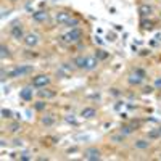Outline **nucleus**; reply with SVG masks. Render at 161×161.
<instances>
[{
  "mask_svg": "<svg viewBox=\"0 0 161 161\" xmlns=\"http://www.w3.org/2000/svg\"><path fill=\"white\" fill-rule=\"evenodd\" d=\"M8 13H10V11H8V10H3V11H2V18H5V16H8Z\"/></svg>",
  "mask_w": 161,
  "mask_h": 161,
  "instance_id": "2f4dec72",
  "label": "nucleus"
},
{
  "mask_svg": "<svg viewBox=\"0 0 161 161\" xmlns=\"http://www.w3.org/2000/svg\"><path fill=\"white\" fill-rule=\"evenodd\" d=\"M80 116H84V118H87V119H90V118L95 116V110H93V108H84L82 113H80Z\"/></svg>",
  "mask_w": 161,
  "mask_h": 161,
  "instance_id": "ddd939ff",
  "label": "nucleus"
},
{
  "mask_svg": "<svg viewBox=\"0 0 161 161\" xmlns=\"http://www.w3.org/2000/svg\"><path fill=\"white\" fill-rule=\"evenodd\" d=\"M44 108H45V103H44V102H37V103H36V110H37V111H42Z\"/></svg>",
  "mask_w": 161,
  "mask_h": 161,
  "instance_id": "5701e85b",
  "label": "nucleus"
},
{
  "mask_svg": "<svg viewBox=\"0 0 161 161\" xmlns=\"http://www.w3.org/2000/svg\"><path fill=\"white\" fill-rule=\"evenodd\" d=\"M148 135L151 137V139H155V137H158V135H161V134H159V131H151Z\"/></svg>",
  "mask_w": 161,
  "mask_h": 161,
  "instance_id": "393cba45",
  "label": "nucleus"
},
{
  "mask_svg": "<svg viewBox=\"0 0 161 161\" xmlns=\"http://www.w3.org/2000/svg\"><path fill=\"white\" fill-rule=\"evenodd\" d=\"M53 118H52V116H44V118H42V124H45V126H52V124H53Z\"/></svg>",
  "mask_w": 161,
  "mask_h": 161,
  "instance_id": "a211bd4d",
  "label": "nucleus"
},
{
  "mask_svg": "<svg viewBox=\"0 0 161 161\" xmlns=\"http://www.w3.org/2000/svg\"><path fill=\"white\" fill-rule=\"evenodd\" d=\"M39 97L40 98H53L55 92H52V90H39Z\"/></svg>",
  "mask_w": 161,
  "mask_h": 161,
  "instance_id": "2eb2a0df",
  "label": "nucleus"
},
{
  "mask_svg": "<svg viewBox=\"0 0 161 161\" xmlns=\"http://www.w3.org/2000/svg\"><path fill=\"white\" fill-rule=\"evenodd\" d=\"M11 116H13V113L10 110H7V108H3V110H2V118L8 119V118H11Z\"/></svg>",
  "mask_w": 161,
  "mask_h": 161,
  "instance_id": "6ab92c4d",
  "label": "nucleus"
},
{
  "mask_svg": "<svg viewBox=\"0 0 161 161\" xmlns=\"http://www.w3.org/2000/svg\"><path fill=\"white\" fill-rule=\"evenodd\" d=\"M74 65L77 66V68L84 69V65H86V56H77V58L74 60Z\"/></svg>",
  "mask_w": 161,
  "mask_h": 161,
  "instance_id": "dca6fc26",
  "label": "nucleus"
},
{
  "mask_svg": "<svg viewBox=\"0 0 161 161\" xmlns=\"http://www.w3.org/2000/svg\"><path fill=\"white\" fill-rule=\"evenodd\" d=\"M158 131H159V134H161V127H159V129H158Z\"/></svg>",
  "mask_w": 161,
  "mask_h": 161,
  "instance_id": "72a5a7b5",
  "label": "nucleus"
},
{
  "mask_svg": "<svg viewBox=\"0 0 161 161\" xmlns=\"http://www.w3.org/2000/svg\"><path fill=\"white\" fill-rule=\"evenodd\" d=\"M10 129H11L13 132H16L18 129H20V124H18V122H15V124H11V127H10Z\"/></svg>",
  "mask_w": 161,
  "mask_h": 161,
  "instance_id": "bb28decb",
  "label": "nucleus"
},
{
  "mask_svg": "<svg viewBox=\"0 0 161 161\" xmlns=\"http://www.w3.org/2000/svg\"><path fill=\"white\" fill-rule=\"evenodd\" d=\"M151 26H153V23L151 21H142V27H144V29H151Z\"/></svg>",
  "mask_w": 161,
  "mask_h": 161,
  "instance_id": "4be33fe9",
  "label": "nucleus"
},
{
  "mask_svg": "<svg viewBox=\"0 0 161 161\" xmlns=\"http://www.w3.org/2000/svg\"><path fill=\"white\" fill-rule=\"evenodd\" d=\"M135 74H137V76H140L142 79L145 77V71H144V69H140V68H139V69H135Z\"/></svg>",
  "mask_w": 161,
  "mask_h": 161,
  "instance_id": "b1692460",
  "label": "nucleus"
},
{
  "mask_svg": "<svg viewBox=\"0 0 161 161\" xmlns=\"http://www.w3.org/2000/svg\"><path fill=\"white\" fill-rule=\"evenodd\" d=\"M151 11H153V8H151L150 5H147V3L139 7V13L142 16H148V15H151Z\"/></svg>",
  "mask_w": 161,
  "mask_h": 161,
  "instance_id": "9b49d317",
  "label": "nucleus"
},
{
  "mask_svg": "<svg viewBox=\"0 0 161 161\" xmlns=\"http://www.w3.org/2000/svg\"><path fill=\"white\" fill-rule=\"evenodd\" d=\"M11 36H13V39H16V40L23 39V29H21V26H13L11 27Z\"/></svg>",
  "mask_w": 161,
  "mask_h": 161,
  "instance_id": "9d476101",
  "label": "nucleus"
},
{
  "mask_svg": "<svg viewBox=\"0 0 161 161\" xmlns=\"http://www.w3.org/2000/svg\"><path fill=\"white\" fill-rule=\"evenodd\" d=\"M77 23H79L77 20H69L68 23H66V24H68V26H71V24H73V26H76V24H77Z\"/></svg>",
  "mask_w": 161,
  "mask_h": 161,
  "instance_id": "c85d7f7f",
  "label": "nucleus"
},
{
  "mask_svg": "<svg viewBox=\"0 0 161 161\" xmlns=\"http://www.w3.org/2000/svg\"><path fill=\"white\" fill-rule=\"evenodd\" d=\"M29 73H32V66L26 65V66H16V68L11 69L7 76H8V77H21V76L29 74Z\"/></svg>",
  "mask_w": 161,
  "mask_h": 161,
  "instance_id": "f257e3e1",
  "label": "nucleus"
},
{
  "mask_svg": "<svg viewBox=\"0 0 161 161\" xmlns=\"http://www.w3.org/2000/svg\"><path fill=\"white\" fill-rule=\"evenodd\" d=\"M134 131L131 126H124V127H121V134H124V135H127V134H131V132Z\"/></svg>",
  "mask_w": 161,
  "mask_h": 161,
  "instance_id": "aec40b11",
  "label": "nucleus"
},
{
  "mask_svg": "<svg viewBox=\"0 0 161 161\" xmlns=\"http://www.w3.org/2000/svg\"><path fill=\"white\" fill-rule=\"evenodd\" d=\"M84 158L90 159V161H97V159H100V151L97 148H87L84 151Z\"/></svg>",
  "mask_w": 161,
  "mask_h": 161,
  "instance_id": "20e7f679",
  "label": "nucleus"
},
{
  "mask_svg": "<svg viewBox=\"0 0 161 161\" xmlns=\"http://www.w3.org/2000/svg\"><path fill=\"white\" fill-rule=\"evenodd\" d=\"M11 2H15V0H11Z\"/></svg>",
  "mask_w": 161,
  "mask_h": 161,
  "instance_id": "f704fd0d",
  "label": "nucleus"
},
{
  "mask_svg": "<svg viewBox=\"0 0 161 161\" xmlns=\"http://www.w3.org/2000/svg\"><path fill=\"white\" fill-rule=\"evenodd\" d=\"M106 56H108V53H105L103 50H98V52H97V55H95V58H97V60H98V58H100V60H105Z\"/></svg>",
  "mask_w": 161,
  "mask_h": 161,
  "instance_id": "412c9836",
  "label": "nucleus"
},
{
  "mask_svg": "<svg viewBox=\"0 0 161 161\" xmlns=\"http://www.w3.org/2000/svg\"><path fill=\"white\" fill-rule=\"evenodd\" d=\"M0 56H2V60H5V58H8V56H10V52H8V49H7L5 45L0 47Z\"/></svg>",
  "mask_w": 161,
  "mask_h": 161,
  "instance_id": "f3484780",
  "label": "nucleus"
},
{
  "mask_svg": "<svg viewBox=\"0 0 161 161\" xmlns=\"http://www.w3.org/2000/svg\"><path fill=\"white\" fill-rule=\"evenodd\" d=\"M49 82H50V77L47 74H39L32 79V86L34 87H45L49 86Z\"/></svg>",
  "mask_w": 161,
  "mask_h": 161,
  "instance_id": "7ed1b4c3",
  "label": "nucleus"
},
{
  "mask_svg": "<svg viewBox=\"0 0 161 161\" xmlns=\"http://www.w3.org/2000/svg\"><path fill=\"white\" fill-rule=\"evenodd\" d=\"M144 92H145V93H150V92H153V87H150V86H148V87H145V89H144Z\"/></svg>",
  "mask_w": 161,
  "mask_h": 161,
  "instance_id": "7c9ffc66",
  "label": "nucleus"
},
{
  "mask_svg": "<svg viewBox=\"0 0 161 161\" xmlns=\"http://www.w3.org/2000/svg\"><path fill=\"white\" fill-rule=\"evenodd\" d=\"M37 42H39V37H37L36 34H27V36L24 37V44H26L27 47H34Z\"/></svg>",
  "mask_w": 161,
  "mask_h": 161,
  "instance_id": "1a4fd4ad",
  "label": "nucleus"
},
{
  "mask_svg": "<svg viewBox=\"0 0 161 161\" xmlns=\"http://www.w3.org/2000/svg\"><path fill=\"white\" fill-rule=\"evenodd\" d=\"M134 145H135V148L145 150V148H148V147H150V142H147V140H137Z\"/></svg>",
  "mask_w": 161,
  "mask_h": 161,
  "instance_id": "4468645a",
  "label": "nucleus"
},
{
  "mask_svg": "<svg viewBox=\"0 0 161 161\" xmlns=\"http://www.w3.org/2000/svg\"><path fill=\"white\" fill-rule=\"evenodd\" d=\"M47 18H49V13L47 11H36V13H32V20L37 21V23H42V21H45Z\"/></svg>",
  "mask_w": 161,
  "mask_h": 161,
  "instance_id": "6e6552de",
  "label": "nucleus"
},
{
  "mask_svg": "<svg viewBox=\"0 0 161 161\" xmlns=\"http://www.w3.org/2000/svg\"><path fill=\"white\" fill-rule=\"evenodd\" d=\"M155 87L156 89H161V77H158V79L155 80Z\"/></svg>",
  "mask_w": 161,
  "mask_h": 161,
  "instance_id": "cd10ccee",
  "label": "nucleus"
},
{
  "mask_svg": "<svg viewBox=\"0 0 161 161\" xmlns=\"http://www.w3.org/2000/svg\"><path fill=\"white\" fill-rule=\"evenodd\" d=\"M55 20L58 23H61V24H66V23L71 20V15L68 11H58V13H56V16H55Z\"/></svg>",
  "mask_w": 161,
  "mask_h": 161,
  "instance_id": "423d86ee",
  "label": "nucleus"
},
{
  "mask_svg": "<svg viewBox=\"0 0 161 161\" xmlns=\"http://www.w3.org/2000/svg\"><path fill=\"white\" fill-rule=\"evenodd\" d=\"M142 80L144 79H142L140 76H137L135 73L129 76V84H132V86H139V84H142Z\"/></svg>",
  "mask_w": 161,
  "mask_h": 161,
  "instance_id": "f8f14e48",
  "label": "nucleus"
},
{
  "mask_svg": "<svg viewBox=\"0 0 161 161\" xmlns=\"http://www.w3.org/2000/svg\"><path fill=\"white\" fill-rule=\"evenodd\" d=\"M21 159H23V161H27V159H31V158H29L27 155H23V156H21Z\"/></svg>",
  "mask_w": 161,
  "mask_h": 161,
  "instance_id": "473e14b6",
  "label": "nucleus"
},
{
  "mask_svg": "<svg viewBox=\"0 0 161 161\" xmlns=\"http://www.w3.org/2000/svg\"><path fill=\"white\" fill-rule=\"evenodd\" d=\"M32 95H34V92H32L31 87H24V89H23V90L20 92V97L23 98V100H26V102L32 100Z\"/></svg>",
  "mask_w": 161,
  "mask_h": 161,
  "instance_id": "0eeeda50",
  "label": "nucleus"
},
{
  "mask_svg": "<svg viewBox=\"0 0 161 161\" xmlns=\"http://www.w3.org/2000/svg\"><path fill=\"white\" fill-rule=\"evenodd\" d=\"M66 121H68V122H73V124H76V119H74L73 116H66Z\"/></svg>",
  "mask_w": 161,
  "mask_h": 161,
  "instance_id": "c756f323",
  "label": "nucleus"
},
{
  "mask_svg": "<svg viewBox=\"0 0 161 161\" xmlns=\"http://www.w3.org/2000/svg\"><path fill=\"white\" fill-rule=\"evenodd\" d=\"M98 65V60L95 58V56H86V65H84V69H95Z\"/></svg>",
  "mask_w": 161,
  "mask_h": 161,
  "instance_id": "39448f33",
  "label": "nucleus"
},
{
  "mask_svg": "<svg viewBox=\"0 0 161 161\" xmlns=\"http://www.w3.org/2000/svg\"><path fill=\"white\" fill-rule=\"evenodd\" d=\"M80 37H82V32H80L79 29H71L69 32H66V34L63 36V40L68 42V44H74V42H79Z\"/></svg>",
  "mask_w": 161,
  "mask_h": 161,
  "instance_id": "f03ea898",
  "label": "nucleus"
},
{
  "mask_svg": "<svg viewBox=\"0 0 161 161\" xmlns=\"http://www.w3.org/2000/svg\"><path fill=\"white\" fill-rule=\"evenodd\" d=\"M122 139H124V134H121V135H115V137H113V140H115V142H121Z\"/></svg>",
  "mask_w": 161,
  "mask_h": 161,
  "instance_id": "a878e982",
  "label": "nucleus"
}]
</instances>
